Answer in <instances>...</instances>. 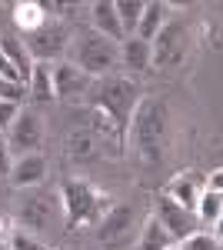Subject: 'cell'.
<instances>
[{
    "instance_id": "cell-1",
    "label": "cell",
    "mask_w": 223,
    "mask_h": 250,
    "mask_svg": "<svg viewBox=\"0 0 223 250\" xmlns=\"http://www.w3.org/2000/svg\"><path fill=\"white\" fill-rule=\"evenodd\" d=\"M167 104L157 100V97H140L137 107H133V117L127 124V134L133 140V150L143 164H160L163 157V144H167Z\"/></svg>"
},
{
    "instance_id": "cell-2",
    "label": "cell",
    "mask_w": 223,
    "mask_h": 250,
    "mask_svg": "<svg viewBox=\"0 0 223 250\" xmlns=\"http://www.w3.org/2000/svg\"><path fill=\"white\" fill-rule=\"evenodd\" d=\"M137 90H140V87H137L130 77H100L97 83H90L87 94H90V100H93L90 107L103 110V114L123 130V137H127V124H130L133 107H137V100H140Z\"/></svg>"
},
{
    "instance_id": "cell-3",
    "label": "cell",
    "mask_w": 223,
    "mask_h": 250,
    "mask_svg": "<svg viewBox=\"0 0 223 250\" xmlns=\"http://www.w3.org/2000/svg\"><path fill=\"white\" fill-rule=\"evenodd\" d=\"M60 210L67 217L70 227H83V224H100V217L107 213V193H100L87 180H67L60 187Z\"/></svg>"
},
{
    "instance_id": "cell-4",
    "label": "cell",
    "mask_w": 223,
    "mask_h": 250,
    "mask_svg": "<svg viewBox=\"0 0 223 250\" xmlns=\"http://www.w3.org/2000/svg\"><path fill=\"white\" fill-rule=\"evenodd\" d=\"M117 63H120V47L113 40L100 37L97 30H83L80 37H74V67L83 70L90 80L110 77Z\"/></svg>"
},
{
    "instance_id": "cell-5",
    "label": "cell",
    "mask_w": 223,
    "mask_h": 250,
    "mask_svg": "<svg viewBox=\"0 0 223 250\" xmlns=\"http://www.w3.org/2000/svg\"><path fill=\"white\" fill-rule=\"evenodd\" d=\"M60 217V197L40 187H27L17 200V224L27 233L50 230V224H57Z\"/></svg>"
},
{
    "instance_id": "cell-6",
    "label": "cell",
    "mask_w": 223,
    "mask_h": 250,
    "mask_svg": "<svg viewBox=\"0 0 223 250\" xmlns=\"http://www.w3.org/2000/svg\"><path fill=\"white\" fill-rule=\"evenodd\" d=\"M190 50V34H186L183 23H163L160 34L150 40V67L157 70H170V67H180Z\"/></svg>"
},
{
    "instance_id": "cell-7",
    "label": "cell",
    "mask_w": 223,
    "mask_h": 250,
    "mask_svg": "<svg viewBox=\"0 0 223 250\" xmlns=\"http://www.w3.org/2000/svg\"><path fill=\"white\" fill-rule=\"evenodd\" d=\"M137 233V210L130 204H110L107 213L100 217V227H97V240L110 250L127 247Z\"/></svg>"
},
{
    "instance_id": "cell-8",
    "label": "cell",
    "mask_w": 223,
    "mask_h": 250,
    "mask_svg": "<svg viewBox=\"0 0 223 250\" xmlns=\"http://www.w3.org/2000/svg\"><path fill=\"white\" fill-rule=\"evenodd\" d=\"M7 147H10V154L17 157H27V154H40V144H43V120L40 114L34 110H20L14 117V124H10V130H7Z\"/></svg>"
},
{
    "instance_id": "cell-9",
    "label": "cell",
    "mask_w": 223,
    "mask_h": 250,
    "mask_svg": "<svg viewBox=\"0 0 223 250\" xmlns=\"http://www.w3.org/2000/svg\"><path fill=\"white\" fill-rule=\"evenodd\" d=\"M67 43H70V37H67V30L60 27V23H43L40 30H34V34H27V40H23V47H27V54L34 57V63H47V60H57L63 50H67Z\"/></svg>"
},
{
    "instance_id": "cell-10",
    "label": "cell",
    "mask_w": 223,
    "mask_h": 250,
    "mask_svg": "<svg viewBox=\"0 0 223 250\" xmlns=\"http://www.w3.org/2000/svg\"><path fill=\"white\" fill-rule=\"evenodd\" d=\"M153 220H157L173 240H186L190 233H197V217L190 210H183V207H177L173 200H167L163 193H160L157 204H153Z\"/></svg>"
},
{
    "instance_id": "cell-11",
    "label": "cell",
    "mask_w": 223,
    "mask_h": 250,
    "mask_svg": "<svg viewBox=\"0 0 223 250\" xmlns=\"http://www.w3.org/2000/svg\"><path fill=\"white\" fill-rule=\"evenodd\" d=\"M50 77H54V100H77V97L87 94L93 83L83 70H77L74 63H57L50 70Z\"/></svg>"
},
{
    "instance_id": "cell-12",
    "label": "cell",
    "mask_w": 223,
    "mask_h": 250,
    "mask_svg": "<svg viewBox=\"0 0 223 250\" xmlns=\"http://www.w3.org/2000/svg\"><path fill=\"white\" fill-rule=\"evenodd\" d=\"M90 30H97L100 37L113 40V43H120L123 37V30H120V20H117V7H113V0H93L90 3Z\"/></svg>"
},
{
    "instance_id": "cell-13",
    "label": "cell",
    "mask_w": 223,
    "mask_h": 250,
    "mask_svg": "<svg viewBox=\"0 0 223 250\" xmlns=\"http://www.w3.org/2000/svg\"><path fill=\"white\" fill-rule=\"evenodd\" d=\"M47 177V160L43 154H27V157H17L14 167H10V184L27 190V187H37L40 180Z\"/></svg>"
},
{
    "instance_id": "cell-14",
    "label": "cell",
    "mask_w": 223,
    "mask_h": 250,
    "mask_svg": "<svg viewBox=\"0 0 223 250\" xmlns=\"http://www.w3.org/2000/svg\"><path fill=\"white\" fill-rule=\"evenodd\" d=\"M163 197H167V200H173L177 207H183V210L193 213L197 197H200V190H197V177H190V173H177L167 187H163Z\"/></svg>"
},
{
    "instance_id": "cell-15",
    "label": "cell",
    "mask_w": 223,
    "mask_h": 250,
    "mask_svg": "<svg viewBox=\"0 0 223 250\" xmlns=\"http://www.w3.org/2000/svg\"><path fill=\"white\" fill-rule=\"evenodd\" d=\"M100 150H103V140L87 127H77L67 134V154L74 160H93V157H100Z\"/></svg>"
},
{
    "instance_id": "cell-16",
    "label": "cell",
    "mask_w": 223,
    "mask_h": 250,
    "mask_svg": "<svg viewBox=\"0 0 223 250\" xmlns=\"http://www.w3.org/2000/svg\"><path fill=\"white\" fill-rule=\"evenodd\" d=\"M0 50H3V57L10 60V67L17 70V80L27 87V80H30V74H34V57L27 54L23 40H17V37H0Z\"/></svg>"
},
{
    "instance_id": "cell-17",
    "label": "cell",
    "mask_w": 223,
    "mask_h": 250,
    "mask_svg": "<svg viewBox=\"0 0 223 250\" xmlns=\"http://www.w3.org/2000/svg\"><path fill=\"white\" fill-rule=\"evenodd\" d=\"M10 10H14V23H17L23 34H34V30H40V27L50 20V17H47V10H43V3H37V0L14 3Z\"/></svg>"
},
{
    "instance_id": "cell-18",
    "label": "cell",
    "mask_w": 223,
    "mask_h": 250,
    "mask_svg": "<svg viewBox=\"0 0 223 250\" xmlns=\"http://www.w3.org/2000/svg\"><path fill=\"white\" fill-rule=\"evenodd\" d=\"M163 14H167V7L160 3V0H153V3H143V14H140V23H137V30H133V37L150 43V40L160 34V27H163Z\"/></svg>"
},
{
    "instance_id": "cell-19",
    "label": "cell",
    "mask_w": 223,
    "mask_h": 250,
    "mask_svg": "<svg viewBox=\"0 0 223 250\" xmlns=\"http://www.w3.org/2000/svg\"><path fill=\"white\" fill-rule=\"evenodd\" d=\"M120 60H123V67L130 74L150 70V43H143V40H137V37H127L123 47H120Z\"/></svg>"
},
{
    "instance_id": "cell-20",
    "label": "cell",
    "mask_w": 223,
    "mask_h": 250,
    "mask_svg": "<svg viewBox=\"0 0 223 250\" xmlns=\"http://www.w3.org/2000/svg\"><path fill=\"white\" fill-rule=\"evenodd\" d=\"M27 97L37 104L54 100V77H50V63H34V74L27 80Z\"/></svg>"
},
{
    "instance_id": "cell-21",
    "label": "cell",
    "mask_w": 223,
    "mask_h": 250,
    "mask_svg": "<svg viewBox=\"0 0 223 250\" xmlns=\"http://www.w3.org/2000/svg\"><path fill=\"white\" fill-rule=\"evenodd\" d=\"M193 217H197L200 224H220V217H223V193L203 190L200 197H197Z\"/></svg>"
},
{
    "instance_id": "cell-22",
    "label": "cell",
    "mask_w": 223,
    "mask_h": 250,
    "mask_svg": "<svg viewBox=\"0 0 223 250\" xmlns=\"http://www.w3.org/2000/svg\"><path fill=\"white\" fill-rule=\"evenodd\" d=\"M113 7H117V20H120L123 37H133L140 14H143V0H113Z\"/></svg>"
},
{
    "instance_id": "cell-23",
    "label": "cell",
    "mask_w": 223,
    "mask_h": 250,
    "mask_svg": "<svg viewBox=\"0 0 223 250\" xmlns=\"http://www.w3.org/2000/svg\"><path fill=\"white\" fill-rule=\"evenodd\" d=\"M170 244H173V237L150 217L147 224H143V230H140V250H167Z\"/></svg>"
},
{
    "instance_id": "cell-24",
    "label": "cell",
    "mask_w": 223,
    "mask_h": 250,
    "mask_svg": "<svg viewBox=\"0 0 223 250\" xmlns=\"http://www.w3.org/2000/svg\"><path fill=\"white\" fill-rule=\"evenodd\" d=\"M7 250H47L43 244H40L34 233H27V230H17L10 240H7Z\"/></svg>"
},
{
    "instance_id": "cell-25",
    "label": "cell",
    "mask_w": 223,
    "mask_h": 250,
    "mask_svg": "<svg viewBox=\"0 0 223 250\" xmlns=\"http://www.w3.org/2000/svg\"><path fill=\"white\" fill-rule=\"evenodd\" d=\"M183 250H220V240L217 237H210V233H190L183 240Z\"/></svg>"
},
{
    "instance_id": "cell-26",
    "label": "cell",
    "mask_w": 223,
    "mask_h": 250,
    "mask_svg": "<svg viewBox=\"0 0 223 250\" xmlns=\"http://www.w3.org/2000/svg\"><path fill=\"white\" fill-rule=\"evenodd\" d=\"M17 104H10V100H0V134H7L10 130V124H14V117H17Z\"/></svg>"
},
{
    "instance_id": "cell-27",
    "label": "cell",
    "mask_w": 223,
    "mask_h": 250,
    "mask_svg": "<svg viewBox=\"0 0 223 250\" xmlns=\"http://www.w3.org/2000/svg\"><path fill=\"white\" fill-rule=\"evenodd\" d=\"M10 167H14V154L7 147V137L0 134V177H10Z\"/></svg>"
},
{
    "instance_id": "cell-28",
    "label": "cell",
    "mask_w": 223,
    "mask_h": 250,
    "mask_svg": "<svg viewBox=\"0 0 223 250\" xmlns=\"http://www.w3.org/2000/svg\"><path fill=\"white\" fill-rule=\"evenodd\" d=\"M43 10H47V17H70L77 10V3H43Z\"/></svg>"
},
{
    "instance_id": "cell-29",
    "label": "cell",
    "mask_w": 223,
    "mask_h": 250,
    "mask_svg": "<svg viewBox=\"0 0 223 250\" xmlns=\"http://www.w3.org/2000/svg\"><path fill=\"white\" fill-rule=\"evenodd\" d=\"M220 187H223V177H220V170H213V177H210V184H206V190L220 193Z\"/></svg>"
},
{
    "instance_id": "cell-30",
    "label": "cell",
    "mask_w": 223,
    "mask_h": 250,
    "mask_svg": "<svg viewBox=\"0 0 223 250\" xmlns=\"http://www.w3.org/2000/svg\"><path fill=\"white\" fill-rule=\"evenodd\" d=\"M3 240H7V220L0 217V244H3Z\"/></svg>"
},
{
    "instance_id": "cell-31",
    "label": "cell",
    "mask_w": 223,
    "mask_h": 250,
    "mask_svg": "<svg viewBox=\"0 0 223 250\" xmlns=\"http://www.w3.org/2000/svg\"><path fill=\"white\" fill-rule=\"evenodd\" d=\"M167 250H183V247H177V244H170V247Z\"/></svg>"
},
{
    "instance_id": "cell-32",
    "label": "cell",
    "mask_w": 223,
    "mask_h": 250,
    "mask_svg": "<svg viewBox=\"0 0 223 250\" xmlns=\"http://www.w3.org/2000/svg\"><path fill=\"white\" fill-rule=\"evenodd\" d=\"M0 250H7V247H3V244H0Z\"/></svg>"
}]
</instances>
